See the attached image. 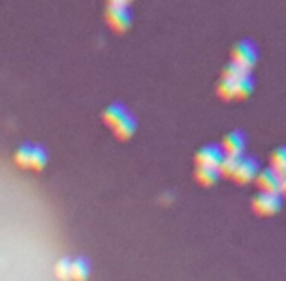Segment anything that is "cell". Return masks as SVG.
Listing matches in <instances>:
<instances>
[{
    "instance_id": "cell-1",
    "label": "cell",
    "mask_w": 286,
    "mask_h": 281,
    "mask_svg": "<svg viewBox=\"0 0 286 281\" xmlns=\"http://www.w3.org/2000/svg\"><path fill=\"white\" fill-rule=\"evenodd\" d=\"M105 17H106L108 27L118 34L127 32L131 26V12H130L127 2H120V0L110 2L108 4Z\"/></svg>"
},
{
    "instance_id": "cell-2",
    "label": "cell",
    "mask_w": 286,
    "mask_h": 281,
    "mask_svg": "<svg viewBox=\"0 0 286 281\" xmlns=\"http://www.w3.org/2000/svg\"><path fill=\"white\" fill-rule=\"evenodd\" d=\"M284 202V196L281 192H263L256 194L253 199V209L259 216H274L281 210Z\"/></svg>"
},
{
    "instance_id": "cell-3",
    "label": "cell",
    "mask_w": 286,
    "mask_h": 281,
    "mask_svg": "<svg viewBox=\"0 0 286 281\" xmlns=\"http://www.w3.org/2000/svg\"><path fill=\"white\" fill-rule=\"evenodd\" d=\"M257 59H259V51H257V45L251 39H243V41H239L234 45L232 62L251 71L256 66Z\"/></svg>"
},
{
    "instance_id": "cell-4",
    "label": "cell",
    "mask_w": 286,
    "mask_h": 281,
    "mask_svg": "<svg viewBox=\"0 0 286 281\" xmlns=\"http://www.w3.org/2000/svg\"><path fill=\"white\" fill-rule=\"evenodd\" d=\"M259 170H261L259 160H257L256 157H246L244 155V157L241 158V162H239V165H237L236 172H234L232 179L237 183H241V185H244V183H249L251 180H256Z\"/></svg>"
},
{
    "instance_id": "cell-5",
    "label": "cell",
    "mask_w": 286,
    "mask_h": 281,
    "mask_svg": "<svg viewBox=\"0 0 286 281\" xmlns=\"http://www.w3.org/2000/svg\"><path fill=\"white\" fill-rule=\"evenodd\" d=\"M226 153L222 150L221 145L217 143H209V145H204L200 150L196 153V163L199 165H205V167H219L224 160Z\"/></svg>"
},
{
    "instance_id": "cell-6",
    "label": "cell",
    "mask_w": 286,
    "mask_h": 281,
    "mask_svg": "<svg viewBox=\"0 0 286 281\" xmlns=\"http://www.w3.org/2000/svg\"><path fill=\"white\" fill-rule=\"evenodd\" d=\"M281 180H283V174H279L273 167L261 169L256 177L257 187L263 192H281Z\"/></svg>"
},
{
    "instance_id": "cell-7",
    "label": "cell",
    "mask_w": 286,
    "mask_h": 281,
    "mask_svg": "<svg viewBox=\"0 0 286 281\" xmlns=\"http://www.w3.org/2000/svg\"><path fill=\"white\" fill-rule=\"evenodd\" d=\"M246 143H248V138L243 133L241 130H234L231 133H227L222 140V150H224L226 155H234V157H241L244 155L246 150Z\"/></svg>"
},
{
    "instance_id": "cell-8",
    "label": "cell",
    "mask_w": 286,
    "mask_h": 281,
    "mask_svg": "<svg viewBox=\"0 0 286 281\" xmlns=\"http://www.w3.org/2000/svg\"><path fill=\"white\" fill-rule=\"evenodd\" d=\"M136 127H138L136 116H135V114L128 113L127 116H125L122 122H120L116 127L113 128V133H114V136H116L120 142H127V140H130L131 136L135 135Z\"/></svg>"
},
{
    "instance_id": "cell-9",
    "label": "cell",
    "mask_w": 286,
    "mask_h": 281,
    "mask_svg": "<svg viewBox=\"0 0 286 281\" xmlns=\"http://www.w3.org/2000/svg\"><path fill=\"white\" fill-rule=\"evenodd\" d=\"M127 114H128V110L123 103H118V101L111 103V105L103 111V123H105L106 127L114 128Z\"/></svg>"
},
{
    "instance_id": "cell-10",
    "label": "cell",
    "mask_w": 286,
    "mask_h": 281,
    "mask_svg": "<svg viewBox=\"0 0 286 281\" xmlns=\"http://www.w3.org/2000/svg\"><path fill=\"white\" fill-rule=\"evenodd\" d=\"M221 170L219 167H205V165H199L196 169V180L204 187H210L214 183L219 182L221 179Z\"/></svg>"
},
{
    "instance_id": "cell-11",
    "label": "cell",
    "mask_w": 286,
    "mask_h": 281,
    "mask_svg": "<svg viewBox=\"0 0 286 281\" xmlns=\"http://www.w3.org/2000/svg\"><path fill=\"white\" fill-rule=\"evenodd\" d=\"M89 273L91 266L86 257L79 256L71 261V281H88Z\"/></svg>"
},
{
    "instance_id": "cell-12",
    "label": "cell",
    "mask_w": 286,
    "mask_h": 281,
    "mask_svg": "<svg viewBox=\"0 0 286 281\" xmlns=\"http://www.w3.org/2000/svg\"><path fill=\"white\" fill-rule=\"evenodd\" d=\"M253 91H254L253 73H249V74H246V76L236 79V98L244 100V98H248V96L253 95Z\"/></svg>"
},
{
    "instance_id": "cell-13",
    "label": "cell",
    "mask_w": 286,
    "mask_h": 281,
    "mask_svg": "<svg viewBox=\"0 0 286 281\" xmlns=\"http://www.w3.org/2000/svg\"><path fill=\"white\" fill-rule=\"evenodd\" d=\"M47 165V152L42 145H34L31 152V169L36 172L44 170V167Z\"/></svg>"
},
{
    "instance_id": "cell-14",
    "label": "cell",
    "mask_w": 286,
    "mask_h": 281,
    "mask_svg": "<svg viewBox=\"0 0 286 281\" xmlns=\"http://www.w3.org/2000/svg\"><path fill=\"white\" fill-rule=\"evenodd\" d=\"M217 95L226 101L236 98V79L221 78L219 84H217Z\"/></svg>"
},
{
    "instance_id": "cell-15",
    "label": "cell",
    "mask_w": 286,
    "mask_h": 281,
    "mask_svg": "<svg viewBox=\"0 0 286 281\" xmlns=\"http://www.w3.org/2000/svg\"><path fill=\"white\" fill-rule=\"evenodd\" d=\"M31 152H32L31 143H22L15 150L14 162L19 165L20 169H31Z\"/></svg>"
},
{
    "instance_id": "cell-16",
    "label": "cell",
    "mask_w": 286,
    "mask_h": 281,
    "mask_svg": "<svg viewBox=\"0 0 286 281\" xmlns=\"http://www.w3.org/2000/svg\"><path fill=\"white\" fill-rule=\"evenodd\" d=\"M243 157H244V155H241V157H234V155H226L224 160H222V163L219 165L221 175H224V177H232Z\"/></svg>"
},
{
    "instance_id": "cell-17",
    "label": "cell",
    "mask_w": 286,
    "mask_h": 281,
    "mask_svg": "<svg viewBox=\"0 0 286 281\" xmlns=\"http://www.w3.org/2000/svg\"><path fill=\"white\" fill-rule=\"evenodd\" d=\"M71 261L69 257H61L54 266V274L61 281H71Z\"/></svg>"
},
{
    "instance_id": "cell-18",
    "label": "cell",
    "mask_w": 286,
    "mask_h": 281,
    "mask_svg": "<svg viewBox=\"0 0 286 281\" xmlns=\"http://www.w3.org/2000/svg\"><path fill=\"white\" fill-rule=\"evenodd\" d=\"M271 167L279 174H286V145L279 147L271 155Z\"/></svg>"
},
{
    "instance_id": "cell-19",
    "label": "cell",
    "mask_w": 286,
    "mask_h": 281,
    "mask_svg": "<svg viewBox=\"0 0 286 281\" xmlns=\"http://www.w3.org/2000/svg\"><path fill=\"white\" fill-rule=\"evenodd\" d=\"M251 71L246 69V67L236 64V62H229V64L224 67V71H222V78H231V79H239L246 76V74H249Z\"/></svg>"
},
{
    "instance_id": "cell-20",
    "label": "cell",
    "mask_w": 286,
    "mask_h": 281,
    "mask_svg": "<svg viewBox=\"0 0 286 281\" xmlns=\"http://www.w3.org/2000/svg\"><path fill=\"white\" fill-rule=\"evenodd\" d=\"M281 194L286 196V174H283V180H281Z\"/></svg>"
}]
</instances>
